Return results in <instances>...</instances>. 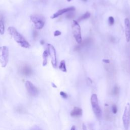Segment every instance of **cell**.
<instances>
[{"mask_svg":"<svg viewBox=\"0 0 130 130\" xmlns=\"http://www.w3.org/2000/svg\"><path fill=\"white\" fill-rule=\"evenodd\" d=\"M9 58V50L7 46H2L0 47V63L2 67L5 68L6 67Z\"/></svg>","mask_w":130,"mask_h":130,"instance_id":"obj_4","label":"cell"},{"mask_svg":"<svg viewBox=\"0 0 130 130\" xmlns=\"http://www.w3.org/2000/svg\"><path fill=\"white\" fill-rule=\"evenodd\" d=\"M59 69L64 72H67V69H66V62L65 60H62L59 66Z\"/></svg>","mask_w":130,"mask_h":130,"instance_id":"obj_15","label":"cell"},{"mask_svg":"<svg viewBox=\"0 0 130 130\" xmlns=\"http://www.w3.org/2000/svg\"><path fill=\"white\" fill-rule=\"evenodd\" d=\"M21 70H22V73H23L24 75L26 76H29L32 73V69L29 67H28L27 66H25L22 67Z\"/></svg>","mask_w":130,"mask_h":130,"instance_id":"obj_12","label":"cell"},{"mask_svg":"<svg viewBox=\"0 0 130 130\" xmlns=\"http://www.w3.org/2000/svg\"><path fill=\"white\" fill-rule=\"evenodd\" d=\"M103 61L104 62V63H106V64H108V63H110V61L109 60H107V59H104V60H103Z\"/></svg>","mask_w":130,"mask_h":130,"instance_id":"obj_22","label":"cell"},{"mask_svg":"<svg viewBox=\"0 0 130 130\" xmlns=\"http://www.w3.org/2000/svg\"><path fill=\"white\" fill-rule=\"evenodd\" d=\"M75 10V8L74 7H70L68 8H64L61 10H59L57 12L55 13L54 14H53V15L51 17V18L52 19H54L55 18H57L58 17L61 15L62 14H63L64 13H66L67 12H70V11H74Z\"/></svg>","mask_w":130,"mask_h":130,"instance_id":"obj_9","label":"cell"},{"mask_svg":"<svg viewBox=\"0 0 130 130\" xmlns=\"http://www.w3.org/2000/svg\"><path fill=\"white\" fill-rule=\"evenodd\" d=\"M47 50L48 52L49 55L50 56L52 59V63L53 67L56 69L57 68V59H56V51L55 48L52 45L48 44H47Z\"/></svg>","mask_w":130,"mask_h":130,"instance_id":"obj_6","label":"cell"},{"mask_svg":"<svg viewBox=\"0 0 130 130\" xmlns=\"http://www.w3.org/2000/svg\"><path fill=\"white\" fill-rule=\"evenodd\" d=\"M90 101H91L92 108L94 114L97 117L98 119H100L102 117V111L99 105L97 95L93 94L92 95L91 98H90Z\"/></svg>","mask_w":130,"mask_h":130,"instance_id":"obj_2","label":"cell"},{"mask_svg":"<svg viewBox=\"0 0 130 130\" xmlns=\"http://www.w3.org/2000/svg\"><path fill=\"white\" fill-rule=\"evenodd\" d=\"M49 53L47 49L45 50L43 54V66H45L47 64V60H48V56Z\"/></svg>","mask_w":130,"mask_h":130,"instance_id":"obj_13","label":"cell"},{"mask_svg":"<svg viewBox=\"0 0 130 130\" xmlns=\"http://www.w3.org/2000/svg\"><path fill=\"white\" fill-rule=\"evenodd\" d=\"M122 121L126 130H128L130 123V104L128 103L122 116Z\"/></svg>","mask_w":130,"mask_h":130,"instance_id":"obj_5","label":"cell"},{"mask_svg":"<svg viewBox=\"0 0 130 130\" xmlns=\"http://www.w3.org/2000/svg\"><path fill=\"white\" fill-rule=\"evenodd\" d=\"M33 35H34V37H36L37 36V32H36L35 31H34L33 33Z\"/></svg>","mask_w":130,"mask_h":130,"instance_id":"obj_23","label":"cell"},{"mask_svg":"<svg viewBox=\"0 0 130 130\" xmlns=\"http://www.w3.org/2000/svg\"><path fill=\"white\" fill-rule=\"evenodd\" d=\"M72 27L73 34L74 35V38L76 42L80 44L82 43V37H81V28L80 25H79L78 21L76 20H73Z\"/></svg>","mask_w":130,"mask_h":130,"instance_id":"obj_3","label":"cell"},{"mask_svg":"<svg viewBox=\"0 0 130 130\" xmlns=\"http://www.w3.org/2000/svg\"><path fill=\"white\" fill-rule=\"evenodd\" d=\"M71 1H72V0H67V1L68 2H71Z\"/></svg>","mask_w":130,"mask_h":130,"instance_id":"obj_27","label":"cell"},{"mask_svg":"<svg viewBox=\"0 0 130 130\" xmlns=\"http://www.w3.org/2000/svg\"><path fill=\"white\" fill-rule=\"evenodd\" d=\"M90 13L88 12H87L86 13H84L83 15L81 16L79 19H78V21H81L83 20H86L87 19H88L90 17Z\"/></svg>","mask_w":130,"mask_h":130,"instance_id":"obj_16","label":"cell"},{"mask_svg":"<svg viewBox=\"0 0 130 130\" xmlns=\"http://www.w3.org/2000/svg\"><path fill=\"white\" fill-rule=\"evenodd\" d=\"M108 22L110 26H112L114 24V19L112 16H110L108 18Z\"/></svg>","mask_w":130,"mask_h":130,"instance_id":"obj_17","label":"cell"},{"mask_svg":"<svg viewBox=\"0 0 130 130\" xmlns=\"http://www.w3.org/2000/svg\"><path fill=\"white\" fill-rule=\"evenodd\" d=\"M8 31L11 36L14 39L15 41L18 43L22 47L28 48L30 46V43L28 42L26 39L22 35L16 30L15 27L13 26H10L8 27Z\"/></svg>","mask_w":130,"mask_h":130,"instance_id":"obj_1","label":"cell"},{"mask_svg":"<svg viewBox=\"0 0 130 130\" xmlns=\"http://www.w3.org/2000/svg\"><path fill=\"white\" fill-rule=\"evenodd\" d=\"M112 111L113 114H116L117 112V108L116 105H113L112 106Z\"/></svg>","mask_w":130,"mask_h":130,"instance_id":"obj_18","label":"cell"},{"mask_svg":"<svg viewBox=\"0 0 130 130\" xmlns=\"http://www.w3.org/2000/svg\"><path fill=\"white\" fill-rule=\"evenodd\" d=\"M125 28L126 40L127 42H129L130 41V21L128 18L125 19Z\"/></svg>","mask_w":130,"mask_h":130,"instance_id":"obj_10","label":"cell"},{"mask_svg":"<svg viewBox=\"0 0 130 130\" xmlns=\"http://www.w3.org/2000/svg\"><path fill=\"white\" fill-rule=\"evenodd\" d=\"M61 32L59 31H55L54 32V36L55 37H57V36H60L61 35Z\"/></svg>","mask_w":130,"mask_h":130,"instance_id":"obj_21","label":"cell"},{"mask_svg":"<svg viewBox=\"0 0 130 130\" xmlns=\"http://www.w3.org/2000/svg\"><path fill=\"white\" fill-rule=\"evenodd\" d=\"M60 95H61V97H63V98H64V99H67L68 98L67 94L66 93L64 92H60Z\"/></svg>","mask_w":130,"mask_h":130,"instance_id":"obj_20","label":"cell"},{"mask_svg":"<svg viewBox=\"0 0 130 130\" xmlns=\"http://www.w3.org/2000/svg\"><path fill=\"white\" fill-rule=\"evenodd\" d=\"M75 126H73V128H71V130H75Z\"/></svg>","mask_w":130,"mask_h":130,"instance_id":"obj_25","label":"cell"},{"mask_svg":"<svg viewBox=\"0 0 130 130\" xmlns=\"http://www.w3.org/2000/svg\"><path fill=\"white\" fill-rule=\"evenodd\" d=\"M26 89L28 93L32 97H36L38 95L39 91L38 88L30 81H26L25 83Z\"/></svg>","mask_w":130,"mask_h":130,"instance_id":"obj_8","label":"cell"},{"mask_svg":"<svg viewBox=\"0 0 130 130\" xmlns=\"http://www.w3.org/2000/svg\"><path fill=\"white\" fill-rule=\"evenodd\" d=\"M52 87H55V88H56V87H56V86L55 85V84H54L53 83H52Z\"/></svg>","mask_w":130,"mask_h":130,"instance_id":"obj_24","label":"cell"},{"mask_svg":"<svg viewBox=\"0 0 130 130\" xmlns=\"http://www.w3.org/2000/svg\"><path fill=\"white\" fill-rule=\"evenodd\" d=\"M5 32V26L3 16H1L0 18V34L3 35Z\"/></svg>","mask_w":130,"mask_h":130,"instance_id":"obj_14","label":"cell"},{"mask_svg":"<svg viewBox=\"0 0 130 130\" xmlns=\"http://www.w3.org/2000/svg\"><path fill=\"white\" fill-rule=\"evenodd\" d=\"M82 1H84V2H87V0H82Z\"/></svg>","mask_w":130,"mask_h":130,"instance_id":"obj_28","label":"cell"},{"mask_svg":"<svg viewBox=\"0 0 130 130\" xmlns=\"http://www.w3.org/2000/svg\"><path fill=\"white\" fill-rule=\"evenodd\" d=\"M41 44H42V45L44 44V41H43V40H42V41H41Z\"/></svg>","mask_w":130,"mask_h":130,"instance_id":"obj_26","label":"cell"},{"mask_svg":"<svg viewBox=\"0 0 130 130\" xmlns=\"http://www.w3.org/2000/svg\"><path fill=\"white\" fill-rule=\"evenodd\" d=\"M71 116L74 117H80L82 114V110L79 107H75L70 113Z\"/></svg>","mask_w":130,"mask_h":130,"instance_id":"obj_11","label":"cell"},{"mask_svg":"<svg viewBox=\"0 0 130 130\" xmlns=\"http://www.w3.org/2000/svg\"><path fill=\"white\" fill-rule=\"evenodd\" d=\"M120 89L117 86H115L114 89H113V94L114 95H117V94H119Z\"/></svg>","mask_w":130,"mask_h":130,"instance_id":"obj_19","label":"cell"},{"mask_svg":"<svg viewBox=\"0 0 130 130\" xmlns=\"http://www.w3.org/2000/svg\"><path fill=\"white\" fill-rule=\"evenodd\" d=\"M31 19L35 25V28L37 30H41L45 25L44 19L40 16L37 15L31 16Z\"/></svg>","mask_w":130,"mask_h":130,"instance_id":"obj_7","label":"cell"}]
</instances>
